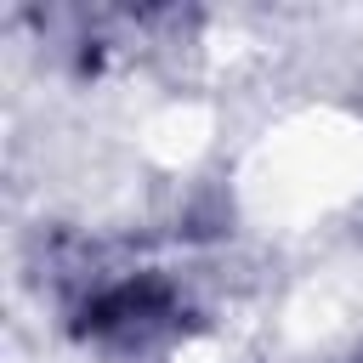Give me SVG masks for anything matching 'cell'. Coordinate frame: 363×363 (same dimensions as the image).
Returning a JSON list of instances; mask_svg holds the SVG:
<instances>
[{
  "mask_svg": "<svg viewBox=\"0 0 363 363\" xmlns=\"http://www.w3.org/2000/svg\"><path fill=\"white\" fill-rule=\"evenodd\" d=\"M352 363H363V352H352Z\"/></svg>",
  "mask_w": 363,
  "mask_h": 363,
  "instance_id": "7a4b0ae2",
  "label": "cell"
},
{
  "mask_svg": "<svg viewBox=\"0 0 363 363\" xmlns=\"http://www.w3.org/2000/svg\"><path fill=\"white\" fill-rule=\"evenodd\" d=\"M182 289L159 272H125L113 284H96L85 301H79V318L74 329L96 346H113V352H147V346H164L170 335H182Z\"/></svg>",
  "mask_w": 363,
  "mask_h": 363,
  "instance_id": "6da1fadb",
  "label": "cell"
}]
</instances>
